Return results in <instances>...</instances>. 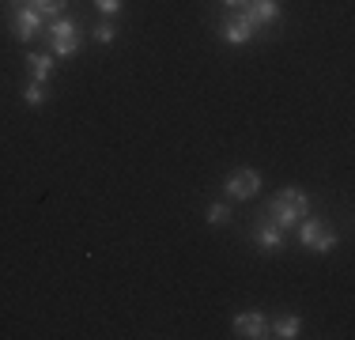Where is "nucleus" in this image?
I'll return each instance as SVG.
<instances>
[{
    "instance_id": "nucleus-1",
    "label": "nucleus",
    "mask_w": 355,
    "mask_h": 340,
    "mask_svg": "<svg viewBox=\"0 0 355 340\" xmlns=\"http://www.w3.org/2000/svg\"><path fill=\"white\" fill-rule=\"evenodd\" d=\"M265 212H268V219H272L280 231H287V227H295L310 212V197L302 189H295V185H287V189H280L272 201H268Z\"/></svg>"
},
{
    "instance_id": "nucleus-2",
    "label": "nucleus",
    "mask_w": 355,
    "mask_h": 340,
    "mask_svg": "<svg viewBox=\"0 0 355 340\" xmlns=\"http://www.w3.org/2000/svg\"><path fill=\"white\" fill-rule=\"evenodd\" d=\"M223 189H227L231 201H250V197H257V189H261V174L253 167H239V170L227 174Z\"/></svg>"
},
{
    "instance_id": "nucleus-3",
    "label": "nucleus",
    "mask_w": 355,
    "mask_h": 340,
    "mask_svg": "<svg viewBox=\"0 0 355 340\" xmlns=\"http://www.w3.org/2000/svg\"><path fill=\"white\" fill-rule=\"evenodd\" d=\"M242 15L253 27H272V23H280V0H246Z\"/></svg>"
},
{
    "instance_id": "nucleus-4",
    "label": "nucleus",
    "mask_w": 355,
    "mask_h": 340,
    "mask_svg": "<svg viewBox=\"0 0 355 340\" xmlns=\"http://www.w3.org/2000/svg\"><path fill=\"white\" fill-rule=\"evenodd\" d=\"M12 27H15V38H19V42H31V38H38V34H42V15H38V8H35V4H23V8H15V15H12Z\"/></svg>"
},
{
    "instance_id": "nucleus-5",
    "label": "nucleus",
    "mask_w": 355,
    "mask_h": 340,
    "mask_svg": "<svg viewBox=\"0 0 355 340\" xmlns=\"http://www.w3.org/2000/svg\"><path fill=\"white\" fill-rule=\"evenodd\" d=\"M231 329H234V337H242V340H261V337H268V318L257 310H246L231 321Z\"/></svg>"
},
{
    "instance_id": "nucleus-6",
    "label": "nucleus",
    "mask_w": 355,
    "mask_h": 340,
    "mask_svg": "<svg viewBox=\"0 0 355 340\" xmlns=\"http://www.w3.org/2000/svg\"><path fill=\"white\" fill-rule=\"evenodd\" d=\"M253 31H257V27H253L246 15H242V12H231V15L223 19V31H219V34H223L227 42H234V46H242V42L253 38Z\"/></svg>"
},
{
    "instance_id": "nucleus-7",
    "label": "nucleus",
    "mask_w": 355,
    "mask_h": 340,
    "mask_svg": "<svg viewBox=\"0 0 355 340\" xmlns=\"http://www.w3.org/2000/svg\"><path fill=\"white\" fill-rule=\"evenodd\" d=\"M257 246L265 253H276V250H284V231L272 223V219H265V223L257 227Z\"/></svg>"
},
{
    "instance_id": "nucleus-8",
    "label": "nucleus",
    "mask_w": 355,
    "mask_h": 340,
    "mask_svg": "<svg viewBox=\"0 0 355 340\" xmlns=\"http://www.w3.org/2000/svg\"><path fill=\"white\" fill-rule=\"evenodd\" d=\"M299 333H302V318H299V314H287V318H280V321L268 325V337H280V340H295Z\"/></svg>"
},
{
    "instance_id": "nucleus-9",
    "label": "nucleus",
    "mask_w": 355,
    "mask_h": 340,
    "mask_svg": "<svg viewBox=\"0 0 355 340\" xmlns=\"http://www.w3.org/2000/svg\"><path fill=\"white\" fill-rule=\"evenodd\" d=\"M27 65H31V72H35L38 83H46L49 76H53V57L49 53H27Z\"/></svg>"
},
{
    "instance_id": "nucleus-10",
    "label": "nucleus",
    "mask_w": 355,
    "mask_h": 340,
    "mask_svg": "<svg viewBox=\"0 0 355 340\" xmlns=\"http://www.w3.org/2000/svg\"><path fill=\"white\" fill-rule=\"evenodd\" d=\"M205 219H208L212 227H227V223H231V204L212 201V204H208V212H205Z\"/></svg>"
},
{
    "instance_id": "nucleus-11",
    "label": "nucleus",
    "mask_w": 355,
    "mask_h": 340,
    "mask_svg": "<svg viewBox=\"0 0 355 340\" xmlns=\"http://www.w3.org/2000/svg\"><path fill=\"white\" fill-rule=\"evenodd\" d=\"M31 4L38 8L42 19H61V12H64V4H69V0H31Z\"/></svg>"
},
{
    "instance_id": "nucleus-12",
    "label": "nucleus",
    "mask_w": 355,
    "mask_h": 340,
    "mask_svg": "<svg viewBox=\"0 0 355 340\" xmlns=\"http://www.w3.org/2000/svg\"><path fill=\"white\" fill-rule=\"evenodd\" d=\"M23 102H27V106H42V102H46V83L27 80L23 83Z\"/></svg>"
},
{
    "instance_id": "nucleus-13",
    "label": "nucleus",
    "mask_w": 355,
    "mask_h": 340,
    "mask_svg": "<svg viewBox=\"0 0 355 340\" xmlns=\"http://www.w3.org/2000/svg\"><path fill=\"white\" fill-rule=\"evenodd\" d=\"M49 46H53V53L57 57H72V53H80V34H76V38H49Z\"/></svg>"
},
{
    "instance_id": "nucleus-14",
    "label": "nucleus",
    "mask_w": 355,
    "mask_h": 340,
    "mask_svg": "<svg viewBox=\"0 0 355 340\" xmlns=\"http://www.w3.org/2000/svg\"><path fill=\"white\" fill-rule=\"evenodd\" d=\"M80 34V27H76V19H53V27H49V38H76Z\"/></svg>"
},
{
    "instance_id": "nucleus-15",
    "label": "nucleus",
    "mask_w": 355,
    "mask_h": 340,
    "mask_svg": "<svg viewBox=\"0 0 355 340\" xmlns=\"http://www.w3.org/2000/svg\"><path fill=\"white\" fill-rule=\"evenodd\" d=\"M91 4H95L103 15H117V12L125 8V0H91Z\"/></svg>"
},
{
    "instance_id": "nucleus-16",
    "label": "nucleus",
    "mask_w": 355,
    "mask_h": 340,
    "mask_svg": "<svg viewBox=\"0 0 355 340\" xmlns=\"http://www.w3.org/2000/svg\"><path fill=\"white\" fill-rule=\"evenodd\" d=\"M114 23H98V27H95V42H103V46H110V42H114Z\"/></svg>"
},
{
    "instance_id": "nucleus-17",
    "label": "nucleus",
    "mask_w": 355,
    "mask_h": 340,
    "mask_svg": "<svg viewBox=\"0 0 355 340\" xmlns=\"http://www.w3.org/2000/svg\"><path fill=\"white\" fill-rule=\"evenodd\" d=\"M223 4H227V8H231V12H239V8H242V4H246V0H223Z\"/></svg>"
},
{
    "instance_id": "nucleus-18",
    "label": "nucleus",
    "mask_w": 355,
    "mask_h": 340,
    "mask_svg": "<svg viewBox=\"0 0 355 340\" xmlns=\"http://www.w3.org/2000/svg\"><path fill=\"white\" fill-rule=\"evenodd\" d=\"M12 4H15V8H23V4H31V0H12Z\"/></svg>"
}]
</instances>
